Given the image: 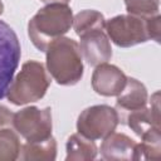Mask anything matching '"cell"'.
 I'll return each mask as SVG.
<instances>
[{"instance_id":"obj_1","label":"cell","mask_w":161,"mask_h":161,"mask_svg":"<svg viewBox=\"0 0 161 161\" xmlns=\"http://www.w3.org/2000/svg\"><path fill=\"white\" fill-rule=\"evenodd\" d=\"M47 70L50 77L60 86L77 84L84 72L83 57L79 44L67 36H60L52 42L47 50Z\"/></svg>"},{"instance_id":"obj_2","label":"cell","mask_w":161,"mask_h":161,"mask_svg":"<svg viewBox=\"0 0 161 161\" xmlns=\"http://www.w3.org/2000/svg\"><path fill=\"white\" fill-rule=\"evenodd\" d=\"M73 24V11L68 4H47L28 23V35L33 45L45 52L55 39L64 36Z\"/></svg>"},{"instance_id":"obj_3","label":"cell","mask_w":161,"mask_h":161,"mask_svg":"<svg viewBox=\"0 0 161 161\" xmlns=\"http://www.w3.org/2000/svg\"><path fill=\"white\" fill-rule=\"evenodd\" d=\"M50 78L43 63L34 59L26 60L13 78L5 97L15 106L40 101L50 86Z\"/></svg>"},{"instance_id":"obj_4","label":"cell","mask_w":161,"mask_h":161,"mask_svg":"<svg viewBox=\"0 0 161 161\" xmlns=\"http://www.w3.org/2000/svg\"><path fill=\"white\" fill-rule=\"evenodd\" d=\"M119 125V116L114 107L108 104H96L80 112L77 119V131L83 136L96 141L103 140L116 131Z\"/></svg>"},{"instance_id":"obj_5","label":"cell","mask_w":161,"mask_h":161,"mask_svg":"<svg viewBox=\"0 0 161 161\" xmlns=\"http://www.w3.org/2000/svg\"><path fill=\"white\" fill-rule=\"evenodd\" d=\"M146 19L131 14L116 15L106 20L104 30L109 40L117 47H135L150 40Z\"/></svg>"},{"instance_id":"obj_6","label":"cell","mask_w":161,"mask_h":161,"mask_svg":"<svg viewBox=\"0 0 161 161\" xmlns=\"http://www.w3.org/2000/svg\"><path fill=\"white\" fill-rule=\"evenodd\" d=\"M13 128L28 142L47 140L52 136L53 131L52 109L36 106L24 107L14 113Z\"/></svg>"},{"instance_id":"obj_7","label":"cell","mask_w":161,"mask_h":161,"mask_svg":"<svg viewBox=\"0 0 161 161\" xmlns=\"http://www.w3.org/2000/svg\"><path fill=\"white\" fill-rule=\"evenodd\" d=\"M148 102L150 106L127 113L122 123H126L141 138V141L161 143L160 93L155 92Z\"/></svg>"},{"instance_id":"obj_8","label":"cell","mask_w":161,"mask_h":161,"mask_svg":"<svg viewBox=\"0 0 161 161\" xmlns=\"http://www.w3.org/2000/svg\"><path fill=\"white\" fill-rule=\"evenodd\" d=\"M21 57V47L16 33L0 20V99L6 96Z\"/></svg>"},{"instance_id":"obj_9","label":"cell","mask_w":161,"mask_h":161,"mask_svg":"<svg viewBox=\"0 0 161 161\" xmlns=\"http://www.w3.org/2000/svg\"><path fill=\"white\" fill-rule=\"evenodd\" d=\"M91 82L92 88L97 94L103 97H116L125 88L127 75L121 68L107 62L94 67Z\"/></svg>"},{"instance_id":"obj_10","label":"cell","mask_w":161,"mask_h":161,"mask_svg":"<svg viewBox=\"0 0 161 161\" xmlns=\"http://www.w3.org/2000/svg\"><path fill=\"white\" fill-rule=\"evenodd\" d=\"M79 38V49L83 60H86L89 65L97 67L102 63H107L112 58L111 40L104 30L91 31Z\"/></svg>"},{"instance_id":"obj_11","label":"cell","mask_w":161,"mask_h":161,"mask_svg":"<svg viewBox=\"0 0 161 161\" xmlns=\"http://www.w3.org/2000/svg\"><path fill=\"white\" fill-rule=\"evenodd\" d=\"M116 97H117V101H116L114 108L118 112L121 123L123 122L127 113L141 109L148 104L147 88L142 82L132 77H127L125 88Z\"/></svg>"},{"instance_id":"obj_12","label":"cell","mask_w":161,"mask_h":161,"mask_svg":"<svg viewBox=\"0 0 161 161\" xmlns=\"http://www.w3.org/2000/svg\"><path fill=\"white\" fill-rule=\"evenodd\" d=\"M136 141L121 132H112L103 138L99 152L108 161H131L135 156Z\"/></svg>"},{"instance_id":"obj_13","label":"cell","mask_w":161,"mask_h":161,"mask_svg":"<svg viewBox=\"0 0 161 161\" xmlns=\"http://www.w3.org/2000/svg\"><path fill=\"white\" fill-rule=\"evenodd\" d=\"M67 161H91L98 155V147L93 140L77 132L68 137L65 143Z\"/></svg>"},{"instance_id":"obj_14","label":"cell","mask_w":161,"mask_h":161,"mask_svg":"<svg viewBox=\"0 0 161 161\" xmlns=\"http://www.w3.org/2000/svg\"><path fill=\"white\" fill-rule=\"evenodd\" d=\"M20 160L23 161H53L57 158V141L53 136L36 142L21 145Z\"/></svg>"},{"instance_id":"obj_15","label":"cell","mask_w":161,"mask_h":161,"mask_svg":"<svg viewBox=\"0 0 161 161\" xmlns=\"http://www.w3.org/2000/svg\"><path fill=\"white\" fill-rule=\"evenodd\" d=\"M104 24L106 19L102 13L93 9H86L73 15L72 28L78 36H82L91 31L104 30Z\"/></svg>"},{"instance_id":"obj_16","label":"cell","mask_w":161,"mask_h":161,"mask_svg":"<svg viewBox=\"0 0 161 161\" xmlns=\"http://www.w3.org/2000/svg\"><path fill=\"white\" fill-rule=\"evenodd\" d=\"M21 143L16 131L0 130V161H15L20 156Z\"/></svg>"},{"instance_id":"obj_17","label":"cell","mask_w":161,"mask_h":161,"mask_svg":"<svg viewBox=\"0 0 161 161\" xmlns=\"http://www.w3.org/2000/svg\"><path fill=\"white\" fill-rule=\"evenodd\" d=\"M128 14L140 18H151L160 11V0H123Z\"/></svg>"},{"instance_id":"obj_18","label":"cell","mask_w":161,"mask_h":161,"mask_svg":"<svg viewBox=\"0 0 161 161\" xmlns=\"http://www.w3.org/2000/svg\"><path fill=\"white\" fill-rule=\"evenodd\" d=\"M161 157V143H150L141 141L136 143L133 160H151L158 161Z\"/></svg>"},{"instance_id":"obj_19","label":"cell","mask_w":161,"mask_h":161,"mask_svg":"<svg viewBox=\"0 0 161 161\" xmlns=\"http://www.w3.org/2000/svg\"><path fill=\"white\" fill-rule=\"evenodd\" d=\"M146 23H147V31H148L150 40H155L156 43H160V39H161V16H160V14L147 18Z\"/></svg>"},{"instance_id":"obj_20","label":"cell","mask_w":161,"mask_h":161,"mask_svg":"<svg viewBox=\"0 0 161 161\" xmlns=\"http://www.w3.org/2000/svg\"><path fill=\"white\" fill-rule=\"evenodd\" d=\"M14 112H11L6 106L0 104V130L13 127Z\"/></svg>"},{"instance_id":"obj_21","label":"cell","mask_w":161,"mask_h":161,"mask_svg":"<svg viewBox=\"0 0 161 161\" xmlns=\"http://www.w3.org/2000/svg\"><path fill=\"white\" fill-rule=\"evenodd\" d=\"M44 4H68L70 0H40Z\"/></svg>"},{"instance_id":"obj_22","label":"cell","mask_w":161,"mask_h":161,"mask_svg":"<svg viewBox=\"0 0 161 161\" xmlns=\"http://www.w3.org/2000/svg\"><path fill=\"white\" fill-rule=\"evenodd\" d=\"M4 13V4H3V1L0 0V15Z\"/></svg>"}]
</instances>
